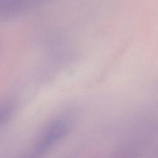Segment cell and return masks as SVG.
<instances>
[{
	"mask_svg": "<svg viewBox=\"0 0 158 158\" xmlns=\"http://www.w3.org/2000/svg\"><path fill=\"white\" fill-rule=\"evenodd\" d=\"M69 128V124L65 120H57L52 122L48 127L37 144L33 158L45 152L55 143L64 137L67 133Z\"/></svg>",
	"mask_w": 158,
	"mask_h": 158,
	"instance_id": "6da1fadb",
	"label": "cell"
}]
</instances>
